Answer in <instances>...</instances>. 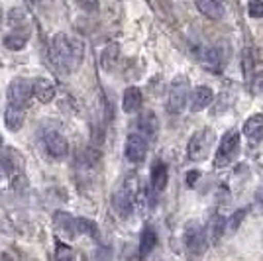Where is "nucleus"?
Wrapping results in <instances>:
<instances>
[{
  "label": "nucleus",
  "mask_w": 263,
  "mask_h": 261,
  "mask_svg": "<svg viewBox=\"0 0 263 261\" xmlns=\"http://www.w3.org/2000/svg\"><path fill=\"white\" fill-rule=\"evenodd\" d=\"M198 177H200V171H197V169L189 171V173H186V185H189V187H195V183H197Z\"/></svg>",
  "instance_id": "obj_31"
},
{
  "label": "nucleus",
  "mask_w": 263,
  "mask_h": 261,
  "mask_svg": "<svg viewBox=\"0 0 263 261\" xmlns=\"http://www.w3.org/2000/svg\"><path fill=\"white\" fill-rule=\"evenodd\" d=\"M118 51H120L118 44L106 45V49L102 51V57H100V65L104 67V69H110V67L116 63V59H118Z\"/></svg>",
  "instance_id": "obj_23"
},
{
  "label": "nucleus",
  "mask_w": 263,
  "mask_h": 261,
  "mask_svg": "<svg viewBox=\"0 0 263 261\" xmlns=\"http://www.w3.org/2000/svg\"><path fill=\"white\" fill-rule=\"evenodd\" d=\"M204 63L209 65L210 71H222V67H224V55H222V51H220V47H212V49H209L206 51V55H204Z\"/></svg>",
  "instance_id": "obj_22"
},
{
  "label": "nucleus",
  "mask_w": 263,
  "mask_h": 261,
  "mask_svg": "<svg viewBox=\"0 0 263 261\" xmlns=\"http://www.w3.org/2000/svg\"><path fill=\"white\" fill-rule=\"evenodd\" d=\"M53 222L55 226L61 230V232H65L67 236H75L77 234V218H73L71 214H67V212H55Z\"/></svg>",
  "instance_id": "obj_19"
},
{
  "label": "nucleus",
  "mask_w": 263,
  "mask_h": 261,
  "mask_svg": "<svg viewBox=\"0 0 263 261\" xmlns=\"http://www.w3.org/2000/svg\"><path fill=\"white\" fill-rule=\"evenodd\" d=\"M253 57H252V49H243V53H241V71H243V77L250 81L253 77Z\"/></svg>",
  "instance_id": "obj_25"
},
{
  "label": "nucleus",
  "mask_w": 263,
  "mask_h": 261,
  "mask_svg": "<svg viewBox=\"0 0 263 261\" xmlns=\"http://www.w3.org/2000/svg\"><path fill=\"white\" fill-rule=\"evenodd\" d=\"M28 42H30V30H24V32L16 30L4 38V47L10 51H20L28 45Z\"/></svg>",
  "instance_id": "obj_16"
},
{
  "label": "nucleus",
  "mask_w": 263,
  "mask_h": 261,
  "mask_svg": "<svg viewBox=\"0 0 263 261\" xmlns=\"http://www.w3.org/2000/svg\"><path fill=\"white\" fill-rule=\"evenodd\" d=\"M248 14L252 18H263V0H248Z\"/></svg>",
  "instance_id": "obj_28"
},
{
  "label": "nucleus",
  "mask_w": 263,
  "mask_h": 261,
  "mask_svg": "<svg viewBox=\"0 0 263 261\" xmlns=\"http://www.w3.org/2000/svg\"><path fill=\"white\" fill-rule=\"evenodd\" d=\"M191 97V83L189 77L177 75L171 85H169V100H167V108L171 114H181L186 106V100Z\"/></svg>",
  "instance_id": "obj_5"
},
{
  "label": "nucleus",
  "mask_w": 263,
  "mask_h": 261,
  "mask_svg": "<svg viewBox=\"0 0 263 261\" xmlns=\"http://www.w3.org/2000/svg\"><path fill=\"white\" fill-rule=\"evenodd\" d=\"M149 181H152V189L155 193H163L165 187H167V181H169V171H167V165L163 161H155L152 165Z\"/></svg>",
  "instance_id": "obj_14"
},
{
  "label": "nucleus",
  "mask_w": 263,
  "mask_h": 261,
  "mask_svg": "<svg viewBox=\"0 0 263 261\" xmlns=\"http://www.w3.org/2000/svg\"><path fill=\"white\" fill-rule=\"evenodd\" d=\"M57 250H55V259L57 261H73V250L65 246L63 241H57V246H55Z\"/></svg>",
  "instance_id": "obj_26"
},
{
  "label": "nucleus",
  "mask_w": 263,
  "mask_h": 261,
  "mask_svg": "<svg viewBox=\"0 0 263 261\" xmlns=\"http://www.w3.org/2000/svg\"><path fill=\"white\" fill-rule=\"evenodd\" d=\"M142 90L138 87H128L124 90V97H122V108H124V112H128V114L138 112V110L142 108Z\"/></svg>",
  "instance_id": "obj_15"
},
{
  "label": "nucleus",
  "mask_w": 263,
  "mask_h": 261,
  "mask_svg": "<svg viewBox=\"0 0 263 261\" xmlns=\"http://www.w3.org/2000/svg\"><path fill=\"white\" fill-rule=\"evenodd\" d=\"M246 214H248V210H246V208L236 210V212L230 216V220H228V230H230V232H236V230L240 228L241 222H243V218H246Z\"/></svg>",
  "instance_id": "obj_27"
},
{
  "label": "nucleus",
  "mask_w": 263,
  "mask_h": 261,
  "mask_svg": "<svg viewBox=\"0 0 263 261\" xmlns=\"http://www.w3.org/2000/svg\"><path fill=\"white\" fill-rule=\"evenodd\" d=\"M30 97H33V81H30V79L18 77V79H14L10 85H8L6 98H8V104L10 106L24 108L28 104Z\"/></svg>",
  "instance_id": "obj_6"
},
{
  "label": "nucleus",
  "mask_w": 263,
  "mask_h": 261,
  "mask_svg": "<svg viewBox=\"0 0 263 261\" xmlns=\"http://www.w3.org/2000/svg\"><path fill=\"white\" fill-rule=\"evenodd\" d=\"M212 100H214V90L206 85H200V87L191 90V110L193 112L204 110L206 106L212 104Z\"/></svg>",
  "instance_id": "obj_10"
},
{
  "label": "nucleus",
  "mask_w": 263,
  "mask_h": 261,
  "mask_svg": "<svg viewBox=\"0 0 263 261\" xmlns=\"http://www.w3.org/2000/svg\"><path fill=\"white\" fill-rule=\"evenodd\" d=\"M241 132H243L246 140H250V142H259L263 138V114H252L250 118L243 122Z\"/></svg>",
  "instance_id": "obj_11"
},
{
  "label": "nucleus",
  "mask_w": 263,
  "mask_h": 261,
  "mask_svg": "<svg viewBox=\"0 0 263 261\" xmlns=\"http://www.w3.org/2000/svg\"><path fill=\"white\" fill-rule=\"evenodd\" d=\"M183 238H185L186 250L191 251L193 255H202L204 250H206V246H209V241H206V230H204L202 224H198V222H189L186 224Z\"/></svg>",
  "instance_id": "obj_7"
},
{
  "label": "nucleus",
  "mask_w": 263,
  "mask_h": 261,
  "mask_svg": "<svg viewBox=\"0 0 263 261\" xmlns=\"http://www.w3.org/2000/svg\"><path fill=\"white\" fill-rule=\"evenodd\" d=\"M45 142V150L49 155H53V157H65L67 153H69V143L67 140L59 134V132H47L44 138Z\"/></svg>",
  "instance_id": "obj_9"
},
{
  "label": "nucleus",
  "mask_w": 263,
  "mask_h": 261,
  "mask_svg": "<svg viewBox=\"0 0 263 261\" xmlns=\"http://www.w3.org/2000/svg\"><path fill=\"white\" fill-rule=\"evenodd\" d=\"M124 153H126V159L130 163H142L147 155V138L143 134H130L128 140H126V147H124Z\"/></svg>",
  "instance_id": "obj_8"
},
{
  "label": "nucleus",
  "mask_w": 263,
  "mask_h": 261,
  "mask_svg": "<svg viewBox=\"0 0 263 261\" xmlns=\"http://www.w3.org/2000/svg\"><path fill=\"white\" fill-rule=\"evenodd\" d=\"M138 128H140V134H143L145 138H154L155 132H157V118H155L154 112H145L140 116L138 120Z\"/></svg>",
  "instance_id": "obj_20"
},
{
  "label": "nucleus",
  "mask_w": 263,
  "mask_h": 261,
  "mask_svg": "<svg viewBox=\"0 0 263 261\" xmlns=\"http://www.w3.org/2000/svg\"><path fill=\"white\" fill-rule=\"evenodd\" d=\"M77 4L83 8V10L92 12V10H97V8H99L100 0H77Z\"/></svg>",
  "instance_id": "obj_30"
},
{
  "label": "nucleus",
  "mask_w": 263,
  "mask_h": 261,
  "mask_svg": "<svg viewBox=\"0 0 263 261\" xmlns=\"http://www.w3.org/2000/svg\"><path fill=\"white\" fill-rule=\"evenodd\" d=\"M24 10H20V8H14V10L10 12V16H8V20H10L12 26H18V22L22 24L24 22Z\"/></svg>",
  "instance_id": "obj_29"
},
{
  "label": "nucleus",
  "mask_w": 263,
  "mask_h": 261,
  "mask_svg": "<svg viewBox=\"0 0 263 261\" xmlns=\"http://www.w3.org/2000/svg\"><path fill=\"white\" fill-rule=\"evenodd\" d=\"M0 143H2V138H0Z\"/></svg>",
  "instance_id": "obj_33"
},
{
  "label": "nucleus",
  "mask_w": 263,
  "mask_h": 261,
  "mask_svg": "<svg viewBox=\"0 0 263 261\" xmlns=\"http://www.w3.org/2000/svg\"><path fill=\"white\" fill-rule=\"evenodd\" d=\"M240 153V134L236 130L226 132L218 143V150L214 153V167H228L236 161Z\"/></svg>",
  "instance_id": "obj_3"
},
{
  "label": "nucleus",
  "mask_w": 263,
  "mask_h": 261,
  "mask_svg": "<svg viewBox=\"0 0 263 261\" xmlns=\"http://www.w3.org/2000/svg\"><path fill=\"white\" fill-rule=\"evenodd\" d=\"M226 230H228V218L222 216V214H216L212 218V224H210V239H212V244H218L222 236L226 234Z\"/></svg>",
  "instance_id": "obj_21"
},
{
  "label": "nucleus",
  "mask_w": 263,
  "mask_h": 261,
  "mask_svg": "<svg viewBox=\"0 0 263 261\" xmlns=\"http://www.w3.org/2000/svg\"><path fill=\"white\" fill-rule=\"evenodd\" d=\"M77 234H88L90 238H99V228L88 218H77Z\"/></svg>",
  "instance_id": "obj_24"
},
{
  "label": "nucleus",
  "mask_w": 263,
  "mask_h": 261,
  "mask_svg": "<svg viewBox=\"0 0 263 261\" xmlns=\"http://www.w3.org/2000/svg\"><path fill=\"white\" fill-rule=\"evenodd\" d=\"M33 97L37 98L40 102H51L55 98V85L49 81V79H44V77H37L33 81Z\"/></svg>",
  "instance_id": "obj_13"
},
{
  "label": "nucleus",
  "mask_w": 263,
  "mask_h": 261,
  "mask_svg": "<svg viewBox=\"0 0 263 261\" xmlns=\"http://www.w3.org/2000/svg\"><path fill=\"white\" fill-rule=\"evenodd\" d=\"M30 2H37V0H30Z\"/></svg>",
  "instance_id": "obj_32"
},
{
  "label": "nucleus",
  "mask_w": 263,
  "mask_h": 261,
  "mask_svg": "<svg viewBox=\"0 0 263 261\" xmlns=\"http://www.w3.org/2000/svg\"><path fill=\"white\" fill-rule=\"evenodd\" d=\"M24 120H26V114H24V108H16V106H6V112H4V124L10 132H18L24 126Z\"/></svg>",
  "instance_id": "obj_17"
},
{
  "label": "nucleus",
  "mask_w": 263,
  "mask_h": 261,
  "mask_svg": "<svg viewBox=\"0 0 263 261\" xmlns=\"http://www.w3.org/2000/svg\"><path fill=\"white\" fill-rule=\"evenodd\" d=\"M214 140H216V136L210 128H202V130L195 132L193 138L189 140V147H186L189 159L191 161H204L210 155Z\"/></svg>",
  "instance_id": "obj_4"
},
{
  "label": "nucleus",
  "mask_w": 263,
  "mask_h": 261,
  "mask_svg": "<svg viewBox=\"0 0 263 261\" xmlns=\"http://www.w3.org/2000/svg\"><path fill=\"white\" fill-rule=\"evenodd\" d=\"M81 59H83V44L79 40L63 32L55 33L51 38L49 61L59 73H63V75L73 73L81 65Z\"/></svg>",
  "instance_id": "obj_1"
},
{
  "label": "nucleus",
  "mask_w": 263,
  "mask_h": 261,
  "mask_svg": "<svg viewBox=\"0 0 263 261\" xmlns=\"http://www.w3.org/2000/svg\"><path fill=\"white\" fill-rule=\"evenodd\" d=\"M195 4H197L198 12L204 14L210 20H222L226 14L222 0H195Z\"/></svg>",
  "instance_id": "obj_12"
},
{
  "label": "nucleus",
  "mask_w": 263,
  "mask_h": 261,
  "mask_svg": "<svg viewBox=\"0 0 263 261\" xmlns=\"http://www.w3.org/2000/svg\"><path fill=\"white\" fill-rule=\"evenodd\" d=\"M157 246V234L152 226H145L140 236V257H147Z\"/></svg>",
  "instance_id": "obj_18"
},
{
  "label": "nucleus",
  "mask_w": 263,
  "mask_h": 261,
  "mask_svg": "<svg viewBox=\"0 0 263 261\" xmlns=\"http://www.w3.org/2000/svg\"><path fill=\"white\" fill-rule=\"evenodd\" d=\"M138 177L136 175H128L124 181L120 183V187L116 189V193L112 196V204L114 210L120 214L122 218H128L136 208V196H138Z\"/></svg>",
  "instance_id": "obj_2"
}]
</instances>
